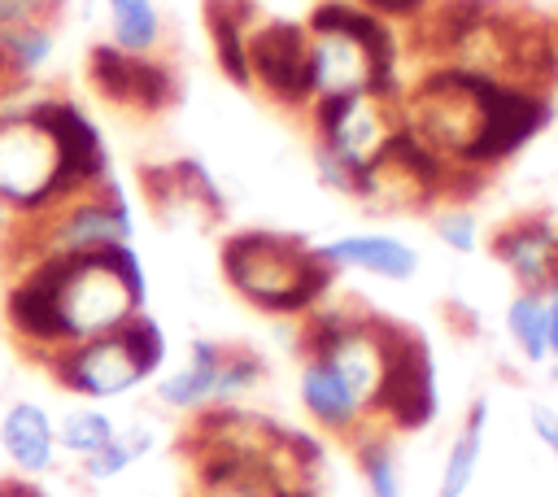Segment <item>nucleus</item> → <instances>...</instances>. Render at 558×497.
<instances>
[{
	"instance_id": "a878e982",
	"label": "nucleus",
	"mask_w": 558,
	"mask_h": 497,
	"mask_svg": "<svg viewBox=\"0 0 558 497\" xmlns=\"http://www.w3.org/2000/svg\"><path fill=\"white\" fill-rule=\"evenodd\" d=\"M48 22H61V0H0V44Z\"/></svg>"
},
{
	"instance_id": "4468645a",
	"label": "nucleus",
	"mask_w": 558,
	"mask_h": 497,
	"mask_svg": "<svg viewBox=\"0 0 558 497\" xmlns=\"http://www.w3.org/2000/svg\"><path fill=\"white\" fill-rule=\"evenodd\" d=\"M0 458L17 480H44L61 466L52 410L35 397H13L0 410Z\"/></svg>"
},
{
	"instance_id": "c85d7f7f",
	"label": "nucleus",
	"mask_w": 558,
	"mask_h": 497,
	"mask_svg": "<svg viewBox=\"0 0 558 497\" xmlns=\"http://www.w3.org/2000/svg\"><path fill=\"white\" fill-rule=\"evenodd\" d=\"M545 366L558 379V283L545 288Z\"/></svg>"
},
{
	"instance_id": "aec40b11",
	"label": "nucleus",
	"mask_w": 558,
	"mask_h": 497,
	"mask_svg": "<svg viewBox=\"0 0 558 497\" xmlns=\"http://www.w3.org/2000/svg\"><path fill=\"white\" fill-rule=\"evenodd\" d=\"M105 9V44L131 57H161L166 48V13L157 0H100Z\"/></svg>"
},
{
	"instance_id": "dca6fc26",
	"label": "nucleus",
	"mask_w": 558,
	"mask_h": 497,
	"mask_svg": "<svg viewBox=\"0 0 558 497\" xmlns=\"http://www.w3.org/2000/svg\"><path fill=\"white\" fill-rule=\"evenodd\" d=\"M222 357H227V344L222 340H209V336H192L187 349H183V362L161 371L153 379V401L166 410V414H201V410H214L218 405V375H222Z\"/></svg>"
},
{
	"instance_id": "f8f14e48",
	"label": "nucleus",
	"mask_w": 558,
	"mask_h": 497,
	"mask_svg": "<svg viewBox=\"0 0 558 497\" xmlns=\"http://www.w3.org/2000/svg\"><path fill=\"white\" fill-rule=\"evenodd\" d=\"M144 196L153 214L170 227H218L227 218V196L218 179L196 161V157H174L166 166H148L144 174Z\"/></svg>"
},
{
	"instance_id": "393cba45",
	"label": "nucleus",
	"mask_w": 558,
	"mask_h": 497,
	"mask_svg": "<svg viewBox=\"0 0 558 497\" xmlns=\"http://www.w3.org/2000/svg\"><path fill=\"white\" fill-rule=\"evenodd\" d=\"M432 231H436V240L449 248V253H480L484 248V222H480V214L466 205V201H440L436 205V214H432Z\"/></svg>"
},
{
	"instance_id": "bb28decb",
	"label": "nucleus",
	"mask_w": 558,
	"mask_h": 497,
	"mask_svg": "<svg viewBox=\"0 0 558 497\" xmlns=\"http://www.w3.org/2000/svg\"><path fill=\"white\" fill-rule=\"evenodd\" d=\"M357 4L371 9L375 17H384L392 26V22H418L436 0H357Z\"/></svg>"
},
{
	"instance_id": "9d476101",
	"label": "nucleus",
	"mask_w": 558,
	"mask_h": 497,
	"mask_svg": "<svg viewBox=\"0 0 558 497\" xmlns=\"http://www.w3.org/2000/svg\"><path fill=\"white\" fill-rule=\"evenodd\" d=\"M248 87L266 100L301 113L310 105V74H305V26L288 17H257L244 48Z\"/></svg>"
},
{
	"instance_id": "2f4dec72",
	"label": "nucleus",
	"mask_w": 558,
	"mask_h": 497,
	"mask_svg": "<svg viewBox=\"0 0 558 497\" xmlns=\"http://www.w3.org/2000/svg\"><path fill=\"white\" fill-rule=\"evenodd\" d=\"M279 497H323V493L314 488V480H283L279 484Z\"/></svg>"
},
{
	"instance_id": "b1692460",
	"label": "nucleus",
	"mask_w": 558,
	"mask_h": 497,
	"mask_svg": "<svg viewBox=\"0 0 558 497\" xmlns=\"http://www.w3.org/2000/svg\"><path fill=\"white\" fill-rule=\"evenodd\" d=\"M501 323H506V340L519 353V362L545 366V292L514 288V296L506 301Z\"/></svg>"
},
{
	"instance_id": "473e14b6",
	"label": "nucleus",
	"mask_w": 558,
	"mask_h": 497,
	"mask_svg": "<svg viewBox=\"0 0 558 497\" xmlns=\"http://www.w3.org/2000/svg\"><path fill=\"white\" fill-rule=\"evenodd\" d=\"M22 92H26V87H22ZM13 96H17V92H0V109H4V105H9Z\"/></svg>"
},
{
	"instance_id": "6e6552de",
	"label": "nucleus",
	"mask_w": 558,
	"mask_h": 497,
	"mask_svg": "<svg viewBox=\"0 0 558 497\" xmlns=\"http://www.w3.org/2000/svg\"><path fill=\"white\" fill-rule=\"evenodd\" d=\"M436 414H440L436 353L414 327L392 323L384 349V375L371 405V427H384L388 436H414L427 432Z\"/></svg>"
},
{
	"instance_id": "f03ea898",
	"label": "nucleus",
	"mask_w": 558,
	"mask_h": 497,
	"mask_svg": "<svg viewBox=\"0 0 558 497\" xmlns=\"http://www.w3.org/2000/svg\"><path fill=\"white\" fill-rule=\"evenodd\" d=\"M105 179L109 148L74 100L26 87L0 109V201L22 222Z\"/></svg>"
},
{
	"instance_id": "39448f33",
	"label": "nucleus",
	"mask_w": 558,
	"mask_h": 497,
	"mask_svg": "<svg viewBox=\"0 0 558 497\" xmlns=\"http://www.w3.org/2000/svg\"><path fill=\"white\" fill-rule=\"evenodd\" d=\"M305 74L310 100L340 92H384L401 96L397 31L362 9L357 0H318L305 13Z\"/></svg>"
},
{
	"instance_id": "cd10ccee",
	"label": "nucleus",
	"mask_w": 558,
	"mask_h": 497,
	"mask_svg": "<svg viewBox=\"0 0 558 497\" xmlns=\"http://www.w3.org/2000/svg\"><path fill=\"white\" fill-rule=\"evenodd\" d=\"M527 423H532V436L545 445V453L558 462V410H554V405H545V401H532Z\"/></svg>"
},
{
	"instance_id": "72a5a7b5",
	"label": "nucleus",
	"mask_w": 558,
	"mask_h": 497,
	"mask_svg": "<svg viewBox=\"0 0 558 497\" xmlns=\"http://www.w3.org/2000/svg\"><path fill=\"white\" fill-rule=\"evenodd\" d=\"M549 35H554V52H558V22H554V31H549Z\"/></svg>"
},
{
	"instance_id": "a211bd4d",
	"label": "nucleus",
	"mask_w": 558,
	"mask_h": 497,
	"mask_svg": "<svg viewBox=\"0 0 558 497\" xmlns=\"http://www.w3.org/2000/svg\"><path fill=\"white\" fill-rule=\"evenodd\" d=\"M484 440H488V397H475L462 410V423L453 432V440L445 445L440 458V475H436V497H466L480 462H484Z\"/></svg>"
},
{
	"instance_id": "7c9ffc66",
	"label": "nucleus",
	"mask_w": 558,
	"mask_h": 497,
	"mask_svg": "<svg viewBox=\"0 0 558 497\" xmlns=\"http://www.w3.org/2000/svg\"><path fill=\"white\" fill-rule=\"evenodd\" d=\"M0 497H48L39 480H17V475H4L0 480Z\"/></svg>"
},
{
	"instance_id": "412c9836",
	"label": "nucleus",
	"mask_w": 558,
	"mask_h": 497,
	"mask_svg": "<svg viewBox=\"0 0 558 497\" xmlns=\"http://www.w3.org/2000/svg\"><path fill=\"white\" fill-rule=\"evenodd\" d=\"M153 449H157V427L144 423V419H135V423H118V432L92 458H83L74 466H78V480L83 484H113L126 471H135Z\"/></svg>"
},
{
	"instance_id": "0eeeda50",
	"label": "nucleus",
	"mask_w": 558,
	"mask_h": 497,
	"mask_svg": "<svg viewBox=\"0 0 558 497\" xmlns=\"http://www.w3.org/2000/svg\"><path fill=\"white\" fill-rule=\"evenodd\" d=\"M118 244H135V214L118 179H105L96 187H83L57 201L39 218H26L0 270L31 257H78V253H105Z\"/></svg>"
},
{
	"instance_id": "f257e3e1",
	"label": "nucleus",
	"mask_w": 558,
	"mask_h": 497,
	"mask_svg": "<svg viewBox=\"0 0 558 497\" xmlns=\"http://www.w3.org/2000/svg\"><path fill=\"white\" fill-rule=\"evenodd\" d=\"M0 275L4 327L35 366L70 344L109 336L148 310V275L135 244L78 257H31Z\"/></svg>"
},
{
	"instance_id": "6ab92c4d",
	"label": "nucleus",
	"mask_w": 558,
	"mask_h": 497,
	"mask_svg": "<svg viewBox=\"0 0 558 497\" xmlns=\"http://www.w3.org/2000/svg\"><path fill=\"white\" fill-rule=\"evenodd\" d=\"M253 22H257L253 0H205V31H209L214 61L227 74V83H235V87H248L244 48H248Z\"/></svg>"
},
{
	"instance_id": "5701e85b",
	"label": "nucleus",
	"mask_w": 558,
	"mask_h": 497,
	"mask_svg": "<svg viewBox=\"0 0 558 497\" xmlns=\"http://www.w3.org/2000/svg\"><path fill=\"white\" fill-rule=\"evenodd\" d=\"M52 423H57V449H61V458H70V462L92 458V453L118 432V419H113L105 405H96V401H74V405L61 410Z\"/></svg>"
},
{
	"instance_id": "ddd939ff",
	"label": "nucleus",
	"mask_w": 558,
	"mask_h": 497,
	"mask_svg": "<svg viewBox=\"0 0 558 497\" xmlns=\"http://www.w3.org/2000/svg\"><path fill=\"white\" fill-rule=\"evenodd\" d=\"M484 248L514 279V288L545 292L558 283V218L545 209L506 218L493 235H484Z\"/></svg>"
},
{
	"instance_id": "1a4fd4ad",
	"label": "nucleus",
	"mask_w": 558,
	"mask_h": 497,
	"mask_svg": "<svg viewBox=\"0 0 558 497\" xmlns=\"http://www.w3.org/2000/svg\"><path fill=\"white\" fill-rule=\"evenodd\" d=\"M301 118L310 126V144L353 161H379L384 144L401 126V96H384V92L314 96L301 109Z\"/></svg>"
},
{
	"instance_id": "f3484780",
	"label": "nucleus",
	"mask_w": 558,
	"mask_h": 497,
	"mask_svg": "<svg viewBox=\"0 0 558 497\" xmlns=\"http://www.w3.org/2000/svg\"><path fill=\"white\" fill-rule=\"evenodd\" d=\"M318 248L336 270H362L384 283H405L418 275V248L392 231H349Z\"/></svg>"
},
{
	"instance_id": "2eb2a0df",
	"label": "nucleus",
	"mask_w": 558,
	"mask_h": 497,
	"mask_svg": "<svg viewBox=\"0 0 558 497\" xmlns=\"http://www.w3.org/2000/svg\"><path fill=\"white\" fill-rule=\"evenodd\" d=\"M192 466V493L187 497H279V484L288 480L279 462L235 453V449H183Z\"/></svg>"
},
{
	"instance_id": "c756f323",
	"label": "nucleus",
	"mask_w": 558,
	"mask_h": 497,
	"mask_svg": "<svg viewBox=\"0 0 558 497\" xmlns=\"http://www.w3.org/2000/svg\"><path fill=\"white\" fill-rule=\"evenodd\" d=\"M17 231H22V218L0 201V266H4V257L13 253V244H17Z\"/></svg>"
},
{
	"instance_id": "4be33fe9",
	"label": "nucleus",
	"mask_w": 558,
	"mask_h": 497,
	"mask_svg": "<svg viewBox=\"0 0 558 497\" xmlns=\"http://www.w3.org/2000/svg\"><path fill=\"white\" fill-rule=\"evenodd\" d=\"M353 466L362 475L366 497H405V480H401V458H397V436H388L384 427H362L353 440Z\"/></svg>"
},
{
	"instance_id": "7ed1b4c3",
	"label": "nucleus",
	"mask_w": 558,
	"mask_h": 497,
	"mask_svg": "<svg viewBox=\"0 0 558 497\" xmlns=\"http://www.w3.org/2000/svg\"><path fill=\"white\" fill-rule=\"evenodd\" d=\"M388 327L392 318L357 301L340 305L331 296L296 318V401L323 436L353 440L362 427H371Z\"/></svg>"
},
{
	"instance_id": "9b49d317",
	"label": "nucleus",
	"mask_w": 558,
	"mask_h": 497,
	"mask_svg": "<svg viewBox=\"0 0 558 497\" xmlns=\"http://www.w3.org/2000/svg\"><path fill=\"white\" fill-rule=\"evenodd\" d=\"M87 83L105 105L140 118H157L179 100V78L161 57H131L109 44L87 52Z\"/></svg>"
},
{
	"instance_id": "423d86ee",
	"label": "nucleus",
	"mask_w": 558,
	"mask_h": 497,
	"mask_svg": "<svg viewBox=\"0 0 558 497\" xmlns=\"http://www.w3.org/2000/svg\"><path fill=\"white\" fill-rule=\"evenodd\" d=\"M166 357H170V340H166L161 323L144 310L126 327L83 340V344H70V349L44 357L39 366L74 401L109 405V401H122V397L148 388L166 371Z\"/></svg>"
},
{
	"instance_id": "20e7f679",
	"label": "nucleus",
	"mask_w": 558,
	"mask_h": 497,
	"mask_svg": "<svg viewBox=\"0 0 558 497\" xmlns=\"http://www.w3.org/2000/svg\"><path fill=\"white\" fill-rule=\"evenodd\" d=\"M218 270L248 310L270 318H305L314 305L331 296L340 275L314 240L270 227L222 235Z\"/></svg>"
}]
</instances>
